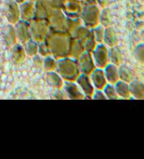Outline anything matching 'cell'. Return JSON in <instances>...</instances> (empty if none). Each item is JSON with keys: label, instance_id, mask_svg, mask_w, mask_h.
Wrapping results in <instances>:
<instances>
[{"label": "cell", "instance_id": "cell-1", "mask_svg": "<svg viewBox=\"0 0 144 159\" xmlns=\"http://www.w3.org/2000/svg\"><path fill=\"white\" fill-rule=\"evenodd\" d=\"M93 57L96 65L98 68H105V66L109 64V50L106 46L103 43L98 44L93 52Z\"/></svg>", "mask_w": 144, "mask_h": 159}, {"label": "cell", "instance_id": "cell-2", "mask_svg": "<svg viewBox=\"0 0 144 159\" xmlns=\"http://www.w3.org/2000/svg\"><path fill=\"white\" fill-rule=\"evenodd\" d=\"M92 81L93 85L98 90H103L104 86L107 84V80L105 78L104 71L98 68L96 69L92 74Z\"/></svg>", "mask_w": 144, "mask_h": 159}, {"label": "cell", "instance_id": "cell-3", "mask_svg": "<svg viewBox=\"0 0 144 159\" xmlns=\"http://www.w3.org/2000/svg\"><path fill=\"white\" fill-rule=\"evenodd\" d=\"M130 93L135 99H144V85L138 80H132L129 83Z\"/></svg>", "mask_w": 144, "mask_h": 159}, {"label": "cell", "instance_id": "cell-4", "mask_svg": "<svg viewBox=\"0 0 144 159\" xmlns=\"http://www.w3.org/2000/svg\"><path fill=\"white\" fill-rule=\"evenodd\" d=\"M104 75L107 80V82L110 84H115L119 80L118 67L113 64H108L104 68Z\"/></svg>", "mask_w": 144, "mask_h": 159}, {"label": "cell", "instance_id": "cell-5", "mask_svg": "<svg viewBox=\"0 0 144 159\" xmlns=\"http://www.w3.org/2000/svg\"><path fill=\"white\" fill-rule=\"evenodd\" d=\"M114 86L115 92H116L117 95H118L119 98H128L131 96L129 83L119 80L115 84H114Z\"/></svg>", "mask_w": 144, "mask_h": 159}, {"label": "cell", "instance_id": "cell-6", "mask_svg": "<svg viewBox=\"0 0 144 159\" xmlns=\"http://www.w3.org/2000/svg\"><path fill=\"white\" fill-rule=\"evenodd\" d=\"M109 59L111 61V64L120 66L122 63V55L119 48L111 47V49L109 51Z\"/></svg>", "mask_w": 144, "mask_h": 159}, {"label": "cell", "instance_id": "cell-7", "mask_svg": "<svg viewBox=\"0 0 144 159\" xmlns=\"http://www.w3.org/2000/svg\"><path fill=\"white\" fill-rule=\"evenodd\" d=\"M105 44H107L109 47L115 46L117 43L116 34L114 31L113 28L107 27L104 30V39H103Z\"/></svg>", "mask_w": 144, "mask_h": 159}, {"label": "cell", "instance_id": "cell-8", "mask_svg": "<svg viewBox=\"0 0 144 159\" xmlns=\"http://www.w3.org/2000/svg\"><path fill=\"white\" fill-rule=\"evenodd\" d=\"M118 74H119V80L130 83L133 80V75L131 70L126 65H120L118 68Z\"/></svg>", "mask_w": 144, "mask_h": 159}, {"label": "cell", "instance_id": "cell-9", "mask_svg": "<svg viewBox=\"0 0 144 159\" xmlns=\"http://www.w3.org/2000/svg\"><path fill=\"white\" fill-rule=\"evenodd\" d=\"M103 90H104V93L106 96L107 99H114V100H115V99H118V98H119L118 95H117L116 92H115L114 86L113 84H110V83L106 84V86H104Z\"/></svg>", "mask_w": 144, "mask_h": 159}, {"label": "cell", "instance_id": "cell-10", "mask_svg": "<svg viewBox=\"0 0 144 159\" xmlns=\"http://www.w3.org/2000/svg\"><path fill=\"white\" fill-rule=\"evenodd\" d=\"M134 55L140 64H144V44H139L136 47Z\"/></svg>", "mask_w": 144, "mask_h": 159}, {"label": "cell", "instance_id": "cell-11", "mask_svg": "<svg viewBox=\"0 0 144 159\" xmlns=\"http://www.w3.org/2000/svg\"><path fill=\"white\" fill-rule=\"evenodd\" d=\"M96 33V40L98 43H101L104 39V28L103 25H99L95 29Z\"/></svg>", "mask_w": 144, "mask_h": 159}, {"label": "cell", "instance_id": "cell-12", "mask_svg": "<svg viewBox=\"0 0 144 159\" xmlns=\"http://www.w3.org/2000/svg\"><path fill=\"white\" fill-rule=\"evenodd\" d=\"M110 21H111V18H110V16H109V13L104 11V14L102 15V18H101L102 25H103V26H105V27H108V26L110 25Z\"/></svg>", "mask_w": 144, "mask_h": 159}, {"label": "cell", "instance_id": "cell-13", "mask_svg": "<svg viewBox=\"0 0 144 159\" xmlns=\"http://www.w3.org/2000/svg\"><path fill=\"white\" fill-rule=\"evenodd\" d=\"M94 99H107L106 96L104 93V92H102L101 90H98L96 91L95 95H94Z\"/></svg>", "mask_w": 144, "mask_h": 159}]
</instances>
